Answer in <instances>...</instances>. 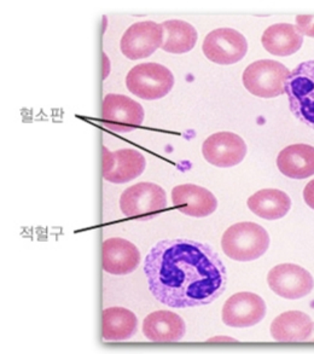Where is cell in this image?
Masks as SVG:
<instances>
[{
    "label": "cell",
    "instance_id": "1",
    "mask_svg": "<svg viewBox=\"0 0 314 354\" xmlns=\"http://www.w3.org/2000/svg\"><path fill=\"white\" fill-rule=\"evenodd\" d=\"M144 272L154 297L172 308L210 305L224 292L228 273L210 244L162 239L149 250Z\"/></svg>",
    "mask_w": 314,
    "mask_h": 354
},
{
    "label": "cell",
    "instance_id": "2",
    "mask_svg": "<svg viewBox=\"0 0 314 354\" xmlns=\"http://www.w3.org/2000/svg\"><path fill=\"white\" fill-rule=\"evenodd\" d=\"M268 247V232L252 221H242L230 226L221 239V248L225 255L241 263L261 258Z\"/></svg>",
    "mask_w": 314,
    "mask_h": 354
},
{
    "label": "cell",
    "instance_id": "3",
    "mask_svg": "<svg viewBox=\"0 0 314 354\" xmlns=\"http://www.w3.org/2000/svg\"><path fill=\"white\" fill-rule=\"evenodd\" d=\"M286 93L296 119L314 129V59L302 62L291 71Z\"/></svg>",
    "mask_w": 314,
    "mask_h": 354
},
{
    "label": "cell",
    "instance_id": "4",
    "mask_svg": "<svg viewBox=\"0 0 314 354\" xmlns=\"http://www.w3.org/2000/svg\"><path fill=\"white\" fill-rule=\"evenodd\" d=\"M290 71L273 59H260L249 64L243 72V85L249 93L260 98H276L286 93Z\"/></svg>",
    "mask_w": 314,
    "mask_h": 354
},
{
    "label": "cell",
    "instance_id": "5",
    "mask_svg": "<svg viewBox=\"0 0 314 354\" xmlns=\"http://www.w3.org/2000/svg\"><path fill=\"white\" fill-rule=\"evenodd\" d=\"M167 208V194L154 183H138L127 187L120 197V209L127 218L147 221Z\"/></svg>",
    "mask_w": 314,
    "mask_h": 354
},
{
    "label": "cell",
    "instance_id": "6",
    "mask_svg": "<svg viewBox=\"0 0 314 354\" xmlns=\"http://www.w3.org/2000/svg\"><path fill=\"white\" fill-rule=\"evenodd\" d=\"M174 75L158 63H140L132 68L126 77V86L134 96L145 101L166 97L174 86Z\"/></svg>",
    "mask_w": 314,
    "mask_h": 354
},
{
    "label": "cell",
    "instance_id": "7",
    "mask_svg": "<svg viewBox=\"0 0 314 354\" xmlns=\"http://www.w3.org/2000/svg\"><path fill=\"white\" fill-rule=\"evenodd\" d=\"M102 121L113 132L129 133L143 124V106L124 95L110 93L103 101Z\"/></svg>",
    "mask_w": 314,
    "mask_h": 354
},
{
    "label": "cell",
    "instance_id": "8",
    "mask_svg": "<svg viewBox=\"0 0 314 354\" xmlns=\"http://www.w3.org/2000/svg\"><path fill=\"white\" fill-rule=\"evenodd\" d=\"M202 51L210 62L231 66L242 61L248 53V41L234 28H218L207 34Z\"/></svg>",
    "mask_w": 314,
    "mask_h": 354
},
{
    "label": "cell",
    "instance_id": "9",
    "mask_svg": "<svg viewBox=\"0 0 314 354\" xmlns=\"http://www.w3.org/2000/svg\"><path fill=\"white\" fill-rule=\"evenodd\" d=\"M267 284L278 297L299 300L313 290L314 278L296 263H281L271 268L267 274Z\"/></svg>",
    "mask_w": 314,
    "mask_h": 354
},
{
    "label": "cell",
    "instance_id": "10",
    "mask_svg": "<svg viewBox=\"0 0 314 354\" xmlns=\"http://www.w3.org/2000/svg\"><path fill=\"white\" fill-rule=\"evenodd\" d=\"M163 43V28L154 21L137 22L124 32L120 48L124 57L138 61L156 53Z\"/></svg>",
    "mask_w": 314,
    "mask_h": 354
},
{
    "label": "cell",
    "instance_id": "11",
    "mask_svg": "<svg viewBox=\"0 0 314 354\" xmlns=\"http://www.w3.org/2000/svg\"><path fill=\"white\" fill-rule=\"evenodd\" d=\"M103 168L102 174L107 182L124 184L132 182L143 174L147 160L143 153L136 149H120L110 151L103 147Z\"/></svg>",
    "mask_w": 314,
    "mask_h": 354
},
{
    "label": "cell",
    "instance_id": "12",
    "mask_svg": "<svg viewBox=\"0 0 314 354\" xmlns=\"http://www.w3.org/2000/svg\"><path fill=\"white\" fill-rule=\"evenodd\" d=\"M247 151L244 139L234 132L212 134L202 145V153L205 161L219 168L237 166L246 158Z\"/></svg>",
    "mask_w": 314,
    "mask_h": 354
},
{
    "label": "cell",
    "instance_id": "13",
    "mask_svg": "<svg viewBox=\"0 0 314 354\" xmlns=\"http://www.w3.org/2000/svg\"><path fill=\"white\" fill-rule=\"evenodd\" d=\"M266 310V304L257 294L237 292L225 302L221 318L231 328H250L265 318Z\"/></svg>",
    "mask_w": 314,
    "mask_h": 354
},
{
    "label": "cell",
    "instance_id": "14",
    "mask_svg": "<svg viewBox=\"0 0 314 354\" xmlns=\"http://www.w3.org/2000/svg\"><path fill=\"white\" fill-rule=\"evenodd\" d=\"M140 265V253L136 244L121 237L105 239L102 244V268L115 276H126Z\"/></svg>",
    "mask_w": 314,
    "mask_h": 354
},
{
    "label": "cell",
    "instance_id": "15",
    "mask_svg": "<svg viewBox=\"0 0 314 354\" xmlns=\"http://www.w3.org/2000/svg\"><path fill=\"white\" fill-rule=\"evenodd\" d=\"M172 202L178 211L194 218H205L218 208V200L213 192L195 184H181L173 189Z\"/></svg>",
    "mask_w": 314,
    "mask_h": 354
},
{
    "label": "cell",
    "instance_id": "16",
    "mask_svg": "<svg viewBox=\"0 0 314 354\" xmlns=\"http://www.w3.org/2000/svg\"><path fill=\"white\" fill-rule=\"evenodd\" d=\"M143 333L153 342H176L185 336V322L174 312H153L144 319Z\"/></svg>",
    "mask_w": 314,
    "mask_h": 354
},
{
    "label": "cell",
    "instance_id": "17",
    "mask_svg": "<svg viewBox=\"0 0 314 354\" xmlns=\"http://www.w3.org/2000/svg\"><path fill=\"white\" fill-rule=\"evenodd\" d=\"M277 167L291 179H306L314 176V147L308 144H291L277 156Z\"/></svg>",
    "mask_w": 314,
    "mask_h": 354
},
{
    "label": "cell",
    "instance_id": "18",
    "mask_svg": "<svg viewBox=\"0 0 314 354\" xmlns=\"http://www.w3.org/2000/svg\"><path fill=\"white\" fill-rule=\"evenodd\" d=\"M270 331L278 342H302L312 339L314 323L307 313L288 311L275 318Z\"/></svg>",
    "mask_w": 314,
    "mask_h": 354
},
{
    "label": "cell",
    "instance_id": "19",
    "mask_svg": "<svg viewBox=\"0 0 314 354\" xmlns=\"http://www.w3.org/2000/svg\"><path fill=\"white\" fill-rule=\"evenodd\" d=\"M261 43L267 53L286 57L300 50L304 44V35L295 24H272L262 34Z\"/></svg>",
    "mask_w": 314,
    "mask_h": 354
},
{
    "label": "cell",
    "instance_id": "20",
    "mask_svg": "<svg viewBox=\"0 0 314 354\" xmlns=\"http://www.w3.org/2000/svg\"><path fill=\"white\" fill-rule=\"evenodd\" d=\"M248 208L266 221H278L289 213L291 200L286 192L278 189H262L249 197Z\"/></svg>",
    "mask_w": 314,
    "mask_h": 354
},
{
    "label": "cell",
    "instance_id": "21",
    "mask_svg": "<svg viewBox=\"0 0 314 354\" xmlns=\"http://www.w3.org/2000/svg\"><path fill=\"white\" fill-rule=\"evenodd\" d=\"M138 330V319L133 312L124 307L105 308L102 315V336L107 341L132 339Z\"/></svg>",
    "mask_w": 314,
    "mask_h": 354
},
{
    "label": "cell",
    "instance_id": "22",
    "mask_svg": "<svg viewBox=\"0 0 314 354\" xmlns=\"http://www.w3.org/2000/svg\"><path fill=\"white\" fill-rule=\"evenodd\" d=\"M163 28V51L173 55L190 53L195 48L198 33L192 24L181 19H169L161 24Z\"/></svg>",
    "mask_w": 314,
    "mask_h": 354
},
{
    "label": "cell",
    "instance_id": "23",
    "mask_svg": "<svg viewBox=\"0 0 314 354\" xmlns=\"http://www.w3.org/2000/svg\"><path fill=\"white\" fill-rule=\"evenodd\" d=\"M296 27L300 29L302 35L314 38V15L296 16Z\"/></svg>",
    "mask_w": 314,
    "mask_h": 354
},
{
    "label": "cell",
    "instance_id": "24",
    "mask_svg": "<svg viewBox=\"0 0 314 354\" xmlns=\"http://www.w3.org/2000/svg\"><path fill=\"white\" fill-rule=\"evenodd\" d=\"M304 200L306 205L314 211V179H312L304 189Z\"/></svg>",
    "mask_w": 314,
    "mask_h": 354
}]
</instances>
